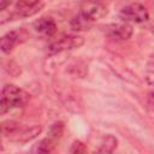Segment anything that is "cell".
Here are the masks:
<instances>
[{
    "label": "cell",
    "mask_w": 154,
    "mask_h": 154,
    "mask_svg": "<svg viewBox=\"0 0 154 154\" xmlns=\"http://www.w3.org/2000/svg\"><path fill=\"white\" fill-rule=\"evenodd\" d=\"M29 101V94L25 93L23 89L13 85V84H6L2 88L1 91V114H5L7 111L12 108L23 107Z\"/></svg>",
    "instance_id": "6da1fadb"
},
{
    "label": "cell",
    "mask_w": 154,
    "mask_h": 154,
    "mask_svg": "<svg viewBox=\"0 0 154 154\" xmlns=\"http://www.w3.org/2000/svg\"><path fill=\"white\" fill-rule=\"evenodd\" d=\"M29 37V32L23 29V28H19V29H14V30H11L8 32H6L2 37H1V41H0V48L4 53H10L17 45H20L23 42H25Z\"/></svg>",
    "instance_id": "5b68a950"
},
{
    "label": "cell",
    "mask_w": 154,
    "mask_h": 154,
    "mask_svg": "<svg viewBox=\"0 0 154 154\" xmlns=\"http://www.w3.org/2000/svg\"><path fill=\"white\" fill-rule=\"evenodd\" d=\"M42 131L41 125H32V126H22L11 136L8 137L10 141L17 142V143H26L31 140H34L40 132Z\"/></svg>",
    "instance_id": "52a82bcc"
},
{
    "label": "cell",
    "mask_w": 154,
    "mask_h": 154,
    "mask_svg": "<svg viewBox=\"0 0 154 154\" xmlns=\"http://www.w3.org/2000/svg\"><path fill=\"white\" fill-rule=\"evenodd\" d=\"M11 4V0H0V10L1 11H5L6 7Z\"/></svg>",
    "instance_id": "e0dca14e"
},
{
    "label": "cell",
    "mask_w": 154,
    "mask_h": 154,
    "mask_svg": "<svg viewBox=\"0 0 154 154\" xmlns=\"http://www.w3.org/2000/svg\"><path fill=\"white\" fill-rule=\"evenodd\" d=\"M84 38L78 35H64L54 40L48 45V53L49 54H58L65 53L66 51H71L75 48H79L83 46Z\"/></svg>",
    "instance_id": "7a4b0ae2"
},
{
    "label": "cell",
    "mask_w": 154,
    "mask_h": 154,
    "mask_svg": "<svg viewBox=\"0 0 154 154\" xmlns=\"http://www.w3.org/2000/svg\"><path fill=\"white\" fill-rule=\"evenodd\" d=\"M42 6L41 0H18L16 10L19 17H30L38 12Z\"/></svg>",
    "instance_id": "ba28073f"
},
{
    "label": "cell",
    "mask_w": 154,
    "mask_h": 154,
    "mask_svg": "<svg viewBox=\"0 0 154 154\" xmlns=\"http://www.w3.org/2000/svg\"><path fill=\"white\" fill-rule=\"evenodd\" d=\"M150 63H152V64H154V55L150 58Z\"/></svg>",
    "instance_id": "d6986e66"
},
{
    "label": "cell",
    "mask_w": 154,
    "mask_h": 154,
    "mask_svg": "<svg viewBox=\"0 0 154 154\" xmlns=\"http://www.w3.org/2000/svg\"><path fill=\"white\" fill-rule=\"evenodd\" d=\"M55 149V143L54 140L48 137V138H43L32 149V152L35 153H52Z\"/></svg>",
    "instance_id": "7c38bea8"
},
{
    "label": "cell",
    "mask_w": 154,
    "mask_h": 154,
    "mask_svg": "<svg viewBox=\"0 0 154 154\" xmlns=\"http://www.w3.org/2000/svg\"><path fill=\"white\" fill-rule=\"evenodd\" d=\"M119 18L123 22H131V23H144L149 18V13L147 8L138 2L130 4L123 7L119 12Z\"/></svg>",
    "instance_id": "3957f363"
},
{
    "label": "cell",
    "mask_w": 154,
    "mask_h": 154,
    "mask_svg": "<svg viewBox=\"0 0 154 154\" xmlns=\"http://www.w3.org/2000/svg\"><path fill=\"white\" fill-rule=\"evenodd\" d=\"M148 106L154 112V93H150L148 96Z\"/></svg>",
    "instance_id": "2e32d148"
},
{
    "label": "cell",
    "mask_w": 154,
    "mask_h": 154,
    "mask_svg": "<svg viewBox=\"0 0 154 154\" xmlns=\"http://www.w3.org/2000/svg\"><path fill=\"white\" fill-rule=\"evenodd\" d=\"M85 152H87V147L81 141H75L70 148V153H85Z\"/></svg>",
    "instance_id": "9a60e30c"
},
{
    "label": "cell",
    "mask_w": 154,
    "mask_h": 154,
    "mask_svg": "<svg viewBox=\"0 0 154 154\" xmlns=\"http://www.w3.org/2000/svg\"><path fill=\"white\" fill-rule=\"evenodd\" d=\"M105 34L111 38H114L118 41H125L131 37L132 26L126 22L112 23L105 26Z\"/></svg>",
    "instance_id": "8992f818"
},
{
    "label": "cell",
    "mask_w": 154,
    "mask_h": 154,
    "mask_svg": "<svg viewBox=\"0 0 154 154\" xmlns=\"http://www.w3.org/2000/svg\"><path fill=\"white\" fill-rule=\"evenodd\" d=\"M34 28L37 32L46 36H52L57 32V24L51 17H41L34 23Z\"/></svg>",
    "instance_id": "9c48e42d"
},
{
    "label": "cell",
    "mask_w": 154,
    "mask_h": 154,
    "mask_svg": "<svg viewBox=\"0 0 154 154\" xmlns=\"http://www.w3.org/2000/svg\"><path fill=\"white\" fill-rule=\"evenodd\" d=\"M91 23L89 19L83 17L81 13L71 19V28L75 31H82V30H88L91 26Z\"/></svg>",
    "instance_id": "8fae6325"
},
{
    "label": "cell",
    "mask_w": 154,
    "mask_h": 154,
    "mask_svg": "<svg viewBox=\"0 0 154 154\" xmlns=\"http://www.w3.org/2000/svg\"><path fill=\"white\" fill-rule=\"evenodd\" d=\"M20 123L14 122V120H6L1 123V132L4 135V137H11L19 128H20Z\"/></svg>",
    "instance_id": "4fadbf2b"
},
{
    "label": "cell",
    "mask_w": 154,
    "mask_h": 154,
    "mask_svg": "<svg viewBox=\"0 0 154 154\" xmlns=\"http://www.w3.org/2000/svg\"><path fill=\"white\" fill-rule=\"evenodd\" d=\"M150 77H147V79H148V82L150 83V84H153L154 85V72H149L148 73Z\"/></svg>",
    "instance_id": "ac0fdd59"
},
{
    "label": "cell",
    "mask_w": 154,
    "mask_h": 154,
    "mask_svg": "<svg viewBox=\"0 0 154 154\" xmlns=\"http://www.w3.org/2000/svg\"><path fill=\"white\" fill-rule=\"evenodd\" d=\"M64 123L63 122H55L51 128H49V137L53 140H58L61 137L64 132Z\"/></svg>",
    "instance_id": "5bb4252c"
},
{
    "label": "cell",
    "mask_w": 154,
    "mask_h": 154,
    "mask_svg": "<svg viewBox=\"0 0 154 154\" xmlns=\"http://www.w3.org/2000/svg\"><path fill=\"white\" fill-rule=\"evenodd\" d=\"M117 144H118V141L114 136L112 135H106L102 141H101V144L97 149L99 153H112L116 148H117Z\"/></svg>",
    "instance_id": "30bf717a"
},
{
    "label": "cell",
    "mask_w": 154,
    "mask_h": 154,
    "mask_svg": "<svg viewBox=\"0 0 154 154\" xmlns=\"http://www.w3.org/2000/svg\"><path fill=\"white\" fill-rule=\"evenodd\" d=\"M79 13L90 22H94L107 14V7L100 0H82L79 4Z\"/></svg>",
    "instance_id": "277c9868"
}]
</instances>
